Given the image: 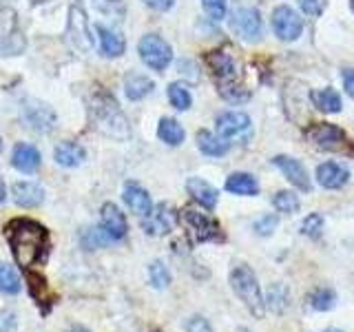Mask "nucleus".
I'll return each mask as SVG.
<instances>
[{
	"instance_id": "nucleus-1",
	"label": "nucleus",
	"mask_w": 354,
	"mask_h": 332,
	"mask_svg": "<svg viewBox=\"0 0 354 332\" xmlns=\"http://www.w3.org/2000/svg\"><path fill=\"white\" fill-rule=\"evenodd\" d=\"M3 232L11 255L22 270H29L33 266L47 261L51 250V235L40 221L29 217H14L7 221Z\"/></svg>"
},
{
	"instance_id": "nucleus-2",
	"label": "nucleus",
	"mask_w": 354,
	"mask_h": 332,
	"mask_svg": "<svg viewBox=\"0 0 354 332\" xmlns=\"http://www.w3.org/2000/svg\"><path fill=\"white\" fill-rule=\"evenodd\" d=\"M91 118L95 127L109 138L115 140H127L129 138V120L122 113V109L109 93H95L91 102Z\"/></svg>"
},
{
	"instance_id": "nucleus-3",
	"label": "nucleus",
	"mask_w": 354,
	"mask_h": 332,
	"mask_svg": "<svg viewBox=\"0 0 354 332\" xmlns=\"http://www.w3.org/2000/svg\"><path fill=\"white\" fill-rule=\"evenodd\" d=\"M230 288L254 319H261L266 315V299L261 295L259 279L248 264H237L230 270Z\"/></svg>"
},
{
	"instance_id": "nucleus-4",
	"label": "nucleus",
	"mask_w": 354,
	"mask_h": 332,
	"mask_svg": "<svg viewBox=\"0 0 354 332\" xmlns=\"http://www.w3.org/2000/svg\"><path fill=\"white\" fill-rule=\"evenodd\" d=\"M306 140L315 144L317 149L328 153H341V155H354L352 140L346 131L330 122H313L306 129Z\"/></svg>"
},
{
	"instance_id": "nucleus-5",
	"label": "nucleus",
	"mask_w": 354,
	"mask_h": 332,
	"mask_svg": "<svg viewBox=\"0 0 354 332\" xmlns=\"http://www.w3.org/2000/svg\"><path fill=\"white\" fill-rule=\"evenodd\" d=\"M66 42L69 47L82 55L93 51V36L88 29V18L82 0H73L69 5V20H66Z\"/></svg>"
},
{
	"instance_id": "nucleus-6",
	"label": "nucleus",
	"mask_w": 354,
	"mask_h": 332,
	"mask_svg": "<svg viewBox=\"0 0 354 332\" xmlns=\"http://www.w3.org/2000/svg\"><path fill=\"white\" fill-rule=\"evenodd\" d=\"M182 224L186 226V232L193 237V241L204 243V241H224L226 235L221 230L219 221L213 219L208 213H202L197 208H184L180 213Z\"/></svg>"
},
{
	"instance_id": "nucleus-7",
	"label": "nucleus",
	"mask_w": 354,
	"mask_h": 332,
	"mask_svg": "<svg viewBox=\"0 0 354 332\" xmlns=\"http://www.w3.org/2000/svg\"><path fill=\"white\" fill-rule=\"evenodd\" d=\"M138 53H140L142 62L147 64L149 69L160 71V73L173 60L171 44L166 42L162 36H158V33H147V36H142V40L138 42Z\"/></svg>"
},
{
	"instance_id": "nucleus-8",
	"label": "nucleus",
	"mask_w": 354,
	"mask_h": 332,
	"mask_svg": "<svg viewBox=\"0 0 354 332\" xmlns=\"http://www.w3.org/2000/svg\"><path fill=\"white\" fill-rule=\"evenodd\" d=\"M228 25L237 38L246 40V42H257L263 36V25H261V16L254 7L246 5H237L230 11Z\"/></svg>"
},
{
	"instance_id": "nucleus-9",
	"label": "nucleus",
	"mask_w": 354,
	"mask_h": 332,
	"mask_svg": "<svg viewBox=\"0 0 354 332\" xmlns=\"http://www.w3.org/2000/svg\"><path fill=\"white\" fill-rule=\"evenodd\" d=\"M204 60H206V66L219 84V91H226V89H230V86H239L237 84L239 69H237V64L228 51H224V49L208 51Z\"/></svg>"
},
{
	"instance_id": "nucleus-10",
	"label": "nucleus",
	"mask_w": 354,
	"mask_h": 332,
	"mask_svg": "<svg viewBox=\"0 0 354 332\" xmlns=\"http://www.w3.org/2000/svg\"><path fill=\"white\" fill-rule=\"evenodd\" d=\"M27 42L18 29V18L14 9L0 11V55H20Z\"/></svg>"
},
{
	"instance_id": "nucleus-11",
	"label": "nucleus",
	"mask_w": 354,
	"mask_h": 332,
	"mask_svg": "<svg viewBox=\"0 0 354 332\" xmlns=\"http://www.w3.org/2000/svg\"><path fill=\"white\" fill-rule=\"evenodd\" d=\"M272 31L274 36L283 42H292L304 33V18L297 14L292 7L279 5L272 11Z\"/></svg>"
},
{
	"instance_id": "nucleus-12",
	"label": "nucleus",
	"mask_w": 354,
	"mask_h": 332,
	"mask_svg": "<svg viewBox=\"0 0 354 332\" xmlns=\"http://www.w3.org/2000/svg\"><path fill=\"white\" fill-rule=\"evenodd\" d=\"M25 282H27V290L33 302H36L38 310L42 315H49L51 308L58 304V293L53 290L49 282L44 279L40 273H33L31 268L25 270Z\"/></svg>"
},
{
	"instance_id": "nucleus-13",
	"label": "nucleus",
	"mask_w": 354,
	"mask_h": 332,
	"mask_svg": "<svg viewBox=\"0 0 354 332\" xmlns=\"http://www.w3.org/2000/svg\"><path fill=\"white\" fill-rule=\"evenodd\" d=\"M217 136L224 140H237L243 138L250 131V118L241 111H226V113H219L217 120Z\"/></svg>"
},
{
	"instance_id": "nucleus-14",
	"label": "nucleus",
	"mask_w": 354,
	"mask_h": 332,
	"mask_svg": "<svg viewBox=\"0 0 354 332\" xmlns=\"http://www.w3.org/2000/svg\"><path fill=\"white\" fill-rule=\"evenodd\" d=\"M272 164L283 173L288 182H290L295 188H299V191L308 193L310 188H313L310 186V175L306 171V166L299 160L290 158V155H277V158H272Z\"/></svg>"
},
{
	"instance_id": "nucleus-15",
	"label": "nucleus",
	"mask_w": 354,
	"mask_h": 332,
	"mask_svg": "<svg viewBox=\"0 0 354 332\" xmlns=\"http://www.w3.org/2000/svg\"><path fill=\"white\" fill-rule=\"evenodd\" d=\"M100 226L104 228V232L113 241L124 239L129 232V221H127L124 213H122L113 202H106L102 206V210H100Z\"/></svg>"
},
{
	"instance_id": "nucleus-16",
	"label": "nucleus",
	"mask_w": 354,
	"mask_h": 332,
	"mask_svg": "<svg viewBox=\"0 0 354 332\" xmlns=\"http://www.w3.org/2000/svg\"><path fill=\"white\" fill-rule=\"evenodd\" d=\"M175 219H177L175 210L169 204H160L151 210V215L144 217L142 228L147 230L149 235H166V232L173 230Z\"/></svg>"
},
{
	"instance_id": "nucleus-17",
	"label": "nucleus",
	"mask_w": 354,
	"mask_h": 332,
	"mask_svg": "<svg viewBox=\"0 0 354 332\" xmlns=\"http://www.w3.org/2000/svg\"><path fill=\"white\" fill-rule=\"evenodd\" d=\"M350 180V171L339 162H324L317 166V182L328 188V191H337V188L346 186Z\"/></svg>"
},
{
	"instance_id": "nucleus-18",
	"label": "nucleus",
	"mask_w": 354,
	"mask_h": 332,
	"mask_svg": "<svg viewBox=\"0 0 354 332\" xmlns=\"http://www.w3.org/2000/svg\"><path fill=\"white\" fill-rule=\"evenodd\" d=\"M122 197H124L127 206H129L136 215H140V217L151 215V210H153L151 195H149L147 188H142L138 182H127V184H124V193H122Z\"/></svg>"
},
{
	"instance_id": "nucleus-19",
	"label": "nucleus",
	"mask_w": 354,
	"mask_h": 332,
	"mask_svg": "<svg viewBox=\"0 0 354 332\" xmlns=\"http://www.w3.org/2000/svg\"><path fill=\"white\" fill-rule=\"evenodd\" d=\"M25 118L29 122L31 129L36 131H51L53 122H55V113L49 104L38 102V100H29L25 107Z\"/></svg>"
},
{
	"instance_id": "nucleus-20",
	"label": "nucleus",
	"mask_w": 354,
	"mask_h": 332,
	"mask_svg": "<svg viewBox=\"0 0 354 332\" xmlns=\"http://www.w3.org/2000/svg\"><path fill=\"white\" fill-rule=\"evenodd\" d=\"M40 151L31 144H16L14 153H11V166L20 173H36L40 169Z\"/></svg>"
},
{
	"instance_id": "nucleus-21",
	"label": "nucleus",
	"mask_w": 354,
	"mask_h": 332,
	"mask_svg": "<svg viewBox=\"0 0 354 332\" xmlns=\"http://www.w3.org/2000/svg\"><path fill=\"white\" fill-rule=\"evenodd\" d=\"M186 191H188V195H191L199 206H204L208 210H213L217 206V199H219L217 188L210 186L206 180H202V177H188Z\"/></svg>"
},
{
	"instance_id": "nucleus-22",
	"label": "nucleus",
	"mask_w": 354,
	"mask_h": 332,
	"mask_svg": "<svg viewBox=\"0 0 354 332\" xmlns=\"http://www.w3.org/2000/svg\"><path fill=\"white\" fill-rule=\"evenodd\" d=\"M11 195H14V202L22 208H36L44 199V191L36 182H16L11 188Z\"/></svg>"
},
{
	"instance_id": "nucleus-23",
	"label": "nucleus",
	"mask_w": 354,
	"mask_h": 332,
	"mask_svg": "<svg viewBox=\"0 0 354 332\" xmlns=\"http://www.w3.org/2000/svg\"><path fill=\"white\" fill-rule=\"evenodd\" d=\"M53 158L64 169H75L86 160V151L75 142H60L53 151Z\"/></svg>"
},
{
	"instance_id": "nucleus-24",
	"label": "nucleus",
	"mask_w": 354,
	"mask_h": 332,
	"mask_svg": "<svg viewBox=\"0 0 354 332\" xmlns=\"http://www.w3.org/2000/svg\"><path fill=\"white\" fill-rule=\"evenodd\" d=\"M95 31H97V36H100V47H102V53L106 55V58H120V55L124 53L127 42H124V38H122L118 31L109 29L104 25H97Z\"/></svg>"
},
{
	"instance_id": "nucleus-25",
	"label": "nucleus",
	"mask_w": 354,
	"mask_h": 332,
	"mask_svg": "<svg viewBox=\"0 0 354 332\" xmlns=\"http://www.w3.org/2000/svg\"><path fill=\"white\" fill-rule=\"evenodd\" d=\"M226 191L232 195L252 197L259 193V182L250 173H232L226 180Z\"/></svg>"
},
{
	"instance_id": "nucleus-26",
	"label": "nucleus",
	"mask_w": 354,
	"mask_h": 332,
	"mask_svg": "<svg viewBox=\"0 0 354 332\" xmlns=\"http://www.w3.org/2000/svg\"><path fill=\"white\" fill-rule=\"evenodd\" d=\"M197 149L204 155H208V158H221V155L228 153L230 144H228V140L219 138L210 131H199L197 133Z\"/></svg>"
},
{
	"instance_id": "nucleus-27",
	"label": "nucleus",
	"mask_w": 354,
	"mask_h": 332,
	"mask_svg": "<svg viewBox=\"0 0 354 332\" xmlns=\"http://www.w3.org/2000/svg\"><path fill=\"white\" fill-rule=\"evenodd\" d=\"M153 89H155L153 80L142 73H129L124 77V93L129 100H133V102H138V100L153 93Z\"/></svg>"
},
{
	"instance_id": "nucleus-28",
	"label": "nucleus",
	"mask_w": 354,
	"mask_h": 332,
	"mask_svg": "<svg viewBox=\"0 0 354 332\" xmlns=\"http://www.w3.org/2000/svg\"><path fill=\"white\" fill-rule=\"evenodd\" d=\"M158 138L169 144V147H180V144L184 142L186 133L182 129V124L173 118H162L160 124H158Z\"/></svg>"
},
{
	"instance_id": "nucleus-29",
	"label": "nucleus",
	"mask_w": 354,
	"mask_h": 332,
	"mask_svg": "<svg viewBox=\"0 0 354 332\" xmlns=\"http://www.w3.org/2000/svg\"><path fill=\"white\" fill-rule=\"evenodd\" d=\"M310 100H313V104L319 111H324V113H339L343 107L341 95L335 91V89H319V91L310 93Z\"/></svg>"
},
{
	"instance_id": "nucleus-30",
	"label": "nucleus",
	"mask_w": 354,
	"mask_h": 332,
	"mask_svg": "<svg viewBox=\"0 0 354 332\" xmlns=\"http://www.w3.org/2000/svg\"><path fill=\"white\" fill-rule=\"evenodd\" d=\"M308 304L313 310H319V313H328L337 306V293L332 288H317L315 293L308 295Z\"/></svg>"
},
{
	"instance_id": "nucleus-31",
	"label": "nucleus",
	"mask_w": 354,
	"mask_h": 332,
	"mask_svg": "<svg viewBox=\"0 0 354 332\" xmlns=\"http://www.w3.org/2000/svg\"><path fill=\"white\" fill-rule=\"evenodd\" d=\"M266 306H268L272 313L281 315L283 310L290 306V293L283 284H274L268 290V299H266Z\"/></svg>"
},
{
	"instance_id": "nucleus-32",
	"label": "nucleus",
	"mask_w": 354,
	"mask_h": 332,
	"mask_svg": "<svg viewBox=\"0 0 354 332\" xmlns=\"http://www.w3.org/2000/svg\"><path fill=\"white\" fill-rule=\"evenodd\" d=\"M169 102L177 111H188L193 104V95L188 91V86L184 82H171L169 84Z\"/></svg>"
},
{
	"instance_id": "nucleus-33",
	"label": "nucleus",
	"mask_w": 354,
	"mask_h": 332,
	"mask_svg": "<svg viewBox=\"0 0 354 332\" xmlns=\"http://www.w3.org/2000/svg\"><path fill=\"white\" fill-rule=\"evenodd\" d=\"M272 206L279 210V213L290 215V213H297V210L301 208V199H299V195L292 191H279V193L272 195Z\"/></svg>"
},
{
	"instance_id": "nucleus-34",
	"label": "nucleus",
	"mask_w": 354,
	"mask_h": 332,
	"mask_svg": "<svg viewBox=\"0 0 354 332\" xmlns=\"http://www.w3.org/2000/svg\"><path fill=\"white\" fill-rule=\"evenodd\" d=\"M149 279H151V286L158 288V290H164V288L171 286V273H169V268H166L164 261H160V259L151 261V266H149Z\"/></svg>"
},
{
	"instance_id": "nucleus-35",
	"label": "nucleus",
	"mask_w": 354,
	"mask_h": 332,
	"mask_svg": "<svg viewBox=\"0 0 354 332\" xmlns=\"http://www.w3.org/2000/svg\"><path fill=\"white\" fill-rule=\"evenodd\" d=\"M20 279L14 268H9V266L0 264V293L3 295H18L20 293Z\"/></svg>"
},
{
	"instance_id": "nucleus-36",
	"label": "nucleus",
	"mask_w": 354,
	"mask_h": 332,
	"mask_svg": "<svg viewBox=\"0 0 354 332\" xmlns=\"http://www.w3.org/2000/svg\"><path fill=\"white\" fill-rule=\"evenodd\" d=\"M93 7L100 11L102 16H111L115 20H122L127 14V7L122 0H93Z\"/></svg>"
},
{
	"instance_id": "nucleus-37",
	"label": "nucleus",
	"mask_w": 354,
	"mask_h": 332,
	"mask_svg": "<svg viewBox=\"0 0 354 332\" xmlns=\"http://www.w3.org/2000/svg\"><path fill=\"white\" fill-rule=\"evenodd\" d=\"M106 241H113V239H111V237L106 235L102 226H100V228H86V230L82 232V243H84V248H88V250L104 246Z\"/></svg>"
},
{
	"instance_id": "nucleus-38",
	"label": "nucleus",
	"mask_w": 354,
	"mask_h": 332,
	"mask_svg": "<svg viewBox=\"0 0 354 332\" xmlns=\"http://www.w3.org/2000/svg\"><path fill=\"white\" fill-rule=\"evenodd\" d=\"M321 232H324V217H321L319 213L308 215L301 221V235H306L310 239H319Z\"/></svg>"
},
{
	"instance_id": "nucleus-39",
	"label": "nucleus",
	"mask_w": 354,
	"mask_h": 332,
	"mask_svg": "<svg viewBox=\"0 0 354 332\" xmlns=\"http://www.w3.org/2000/svg\"><path fill=\"white\" fill-rule=\"evenodd\" d=\"M277 226H279V219H277V215H272V213H268V215H261L257 221H254V232L257 235H261V237H268V235H272V232L277 230Z\"/></svg>"
},
{
	"instance_id": "nucleus-40",
	"label": "nucleus",
	"mask_w": 354,
	"mask_h": 332,
	"mask_svg": "<svg viewBox=\"0 0 354 332\" xmlns=\"http://www.w3.org/2000/svg\"><path fill=\"white\" fill-rule=\"evenodd\" d=\"M202 7L210 20H224L226 18V0H202Z\"/></svg>"
},
{
	"instance_id": "nucleus-41",
	"label": "nucleus",
	"mask_w": 354,
	"mask_h": 332,
	"mask_svg": "<svg viewBox=\"0 0 354 332\" xmlns=\"http://www.w3.org/2000/svg\"><path fill=\"white\" fill-rule=\"evenodd\" d=\"M326 5H328V0H299V7H301L304 14L306 16H313V18L324 14Z\"/></svg>"
},
{
	"instance_id": "nucleus-42",
	"label": "nucleus",
	"mask_w": 354,
	"mask_h": 332,
	"mask_svg": "<svg viewBox=\"0 0 354 332\" xmlns=\"http://www.w3.org/2000/svg\"><path fill=\"white\" fill-rule=\"evenodd\" d=\"M16 330V315L11 310H0V332H14Z\"/></svg>"
},
{
	"instance_id": "nucleus-43",
	"label": "nucleus",
	"mask_w": 354,
	"mask_h": 332,
	"mask_svg": "<svg viewBox=\"0 0 354 332\" xmlns=\"http://www.w3.org/2000/svg\"><path fill=\"white\" fill-rule=\"evenodd\" d=\"M186 332H213V328H210V324L204 317H193L186 324Z\"/></svg>"
},
{
	"instance_id": "nucleus-44",
	"label": "nucleus",
	"mask_w": 354,
	"mask_h": 332,
	"mask_svg": "<svg viewBox=\"0 0 354 332\" xmlns=\"http://www.w3.org/2000/svg\"><path fill=\"white\" fill-rule=\"evenodd\" d=\"M142 3L155 11H169L175 5V0H142Z\"/></svg>"
},
{
	"instance_id": "nucleus-45",
	"label": "nucleus",
	"mask_w": 354,
	"mask_h": 332,
	"mask_svg": "<svg viewBox=\"0 0 354 332\" xmlns=\"http://www.w3.org/2000/svg\"><path fill=\"white\" fill-rule=\"evenodd\" d=\"M343 89H346V93L354 100V69L343 71Z\"/></svg>"
},
{
	"instance_id": "nucleus-46",
	"label": "nucleus",
	"mask_w": 354,
	"mask_h": 332,
	"mask_svg": "<svg viewBox=\"0 0 354 332\" xmlns=\"http://www.w3.org/2000/svg\"><path fill=\"white\" fill-rule=\"evenodd\" d=\"M5 197H7V186H5V180L0 177V204L5 202Z\"/></svg>"
},
{
	"instance_id": "nucleus-47",
	"label": "nucleus",
	"mask_w": 354,
	"mask_h": 332,
	"mask_svg": "<svg viewBox=\"0 0 354 332\" xmlns=\"http://www.w3.org/2000/svg\"><path fill=\"white\" fill-rule=\"evenodd\" d=\"M326 332H343V330H339V328H330V330H326Z\"/></svg>"
},
{
	"instance_id": "nucleus-48",
	"label": "nucleus",
	"mask_w": 354,
	"mask_h": 332,
	"mask_svg": "<svg viewBox=\"0 0 354 332\" xmlns=\"http://www.w3.org/2000/svg\"><path fill=\"white\" fill-rule=\"evenodd\" d=\"M0 153H3V140H0Z\"/></svg>"
},
{
	"instance_id": "nucleus-49",
	"label": "nucleus",
	"mask_w": 354,
	"mask_h": 332,
	"mask_svg": "<svg viewBox=\"0 0 354 332\" xmlns=\"http://www.w3.org/2000/svg\"><path fill=\"white\" fill-rule=\"evenodd\" d=\"M239 332H250V330H246V328H243V330H239Z\"/></svg>"
}]
</instances>
